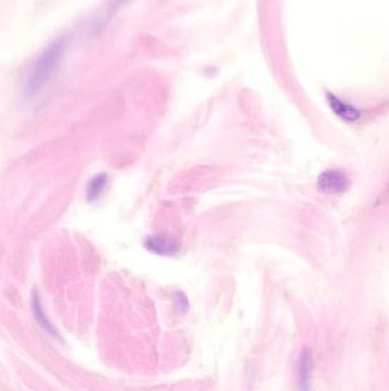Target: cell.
<instances>
[{
  "mask_svg": "<svg viewBox=\"0 0 389 391\" xmlns=\"http://www.w3.org/2000/svg\"><path fill=\"white\" fill-rule=\"evenodd\" d=\"M67 45V38H58L49 44L31 63L23 80V92L27 98H37L43 93L61 65Z\"/></svg>",
  "mask_w": 389,
  "mask_h": 391,
  "instance_id": "cell-1",
  "label": "cell"
},
{
  "mask_svg": "<svg viewBox=\"0 0 389 391\" xmlns=\"http://www.w3.org/2000/svg\"><path fill=\"white\" fill-rule=\"evenodd\" d=\"M348 175L338 168H330L322 172L317 177V186L319 193L324 195H341L350 186Z\"/></svg>",
  "mask_w": 389,
  "mask_h": 391,
  "instance_id": "cell-2",
  "label": "cell"
},
{
  "mask_svg": "<svg viewBox=\"0 0 389 391\" xmlns=\"http://www.w3.org/2000/svg\"><path fill=\"white\" fill-rule=\"evenodd\" d=\"M144 248L151 253L161 257H173L180 250L176 239L169 236L152 235L145 239Z\"/></svg>",
  "mask_w": 389,
  "mask_h": 391,
  "instance_id": "cell-3",
  "label": "cell"
},
{
  "mask_svg": "<svg viewBox=\"0 0 389 391\" xmlns=\"http://www.w3.org/2000/svg\"><path fill=\"white\" fill-rule=\"evenodd\" d=\"M327 101H328L329 107L331 108V110L335 113V115H337L339 118L345 120V122H357L361 118V113L354 105L346 103L332 93H327Z\"/></svg>",
  "mask_w": 389,
  "mask_h": 391,
  "instance_id": "cell-4",
  "label": "cell"
},
{
  "mask_svg": "<svg viewBox=\"0 0 389 391\" xmlns=\"http://www.w3.org/2000/svg\"><path fill=\"white\" fill-rule=\"evenodd\" d=\"M109 188V175L107 173H98L89 180L86 186V199L91 204L100 202Z\"/></svg>",
  "mask_w": 389,
  "mask_h": 391,
  "instance_id": "cell-5",
  "label": "cell"
},
{
  "mask_svg": "<svg viewBox=\"0 0 389 391\" xmlns=\"http://www.w3.org/2000/svg\"><path fill=\"white\" fill-rule=\"evenodd\" d=\"M310 368H312V361L308 352H305L301 361L299 366V389L301 391H308L310 385Z\"/></svg>",
  "mask_w": 389,
  "mask_h": 391,
  "instance_id": "cell-6",
  "label": "cell"
},
{
  "mask_svg": "<svg viewBox=\"0 0 389 391\" xmlns=\"http://www.w3.org/2000/svg\"><path fill=\"white\" fill-rule=\"evenodd\" d=\"M128 0H111V7L112 8H119V7L122 6Z\"/></svg>",
  "mask_w": 389,
  "mask_h": 391,
  "instance_id": "cell-7",
  "label": "cell"
}]
</instances>
